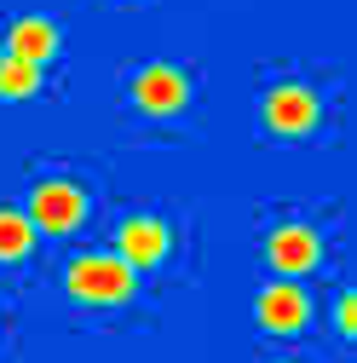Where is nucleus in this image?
<instances>
[{
  "mask_svg": "<svg viewBox=\"0 0 357 363\" xmlns=\"http://www.w3.org/2000/svg\"><path fill=\"white\" fill-rule=\"evenodd\" d=\"M40 86V64H29V58H12V52H0V93L6 99H29Z\"/></svg>",
  "mask_w": 357,
  "mask_h": 363,
  "instance_id": "9d476101",
  "label": "nucleus"
},
{
  "mask_svg": "<svg viewBox=\"0 0 357 363\" xmlns=\"http://www.w3.org/2000/svg\"><path fill=\"white\" fill-rule=\"evenodd\" d=\"M81 213H86V191L69 179H40L29 196V219L40 231H69V225H81Z\"/></svg>",
  "mask_w": 357,
  "mask_h": 363,
  "instance_id": "f03ea898",
  "label": "nucleus"
},
{
  "mask_svg": "<svg viewBox=\"0 0 357 363\" xmlns=\"http://www.w3.org/2000/svg\"><path fill=\"white\" fill-rule=\"evenodd\" d=\"M0 52H6V47H0Z\"/></svg>",
  "mask_w": 357,
  "mask_h": 363,
  "instance_id": "f8f14e48",
  "label": "nucleus"
},
{
  "mask_svg": "<svg viewBox=\"0 0 357 363\" xmlns=\"http://www.w3.org/2000/svg\"><path fill=\"white\" fill-rule=\"evenodd\" d=\"M334 317H340V329L351 335V329H357V294H340V306H334Z\"/></svg>",
  "mask_w": 357,
  "mask_h": 363,
  "instance_id": "9b49d317",
  "label": "nucleus"
},
{
  "mask_svg": "<svg viewBox=\"0 0 357 363\" xmlns=\"http://www.w3.org/2000/svg\"><path fill=\"white\" fill-rule=\"evenodd\" d=\"M265 121H271L277 133H305L311 121H317V93L300 81H283L265 93Z\"/></svg>",
  "mask_w": 357,
  "mask_h": 363,
  "instance_id": "39448f33",
  "label": "nucleus"
},
{
  "mask_svg": "<svg viewBox=\"0 0 357 363\" xmlns=\"http://www.w3.org/2000/svg\"><path fill=\"white\" fill-rule=\"evenodd\" d=\"M167 225L156 219V213H132V219H121L115 225V254L132 265V271H139V265H156L162 254H167Z\"/></svg>",
  "mask_w": 357,
  "mask_h": 363,
  "instance_id": "7ed1b4c3",
  "label": "nucleus"
},
{
  "mask_svg": "<svg viewBox=\"0 0 357 363\" xmlns=\"http://www.w3.org/2000/svg\"><path fill=\"white\" fill-rule=\"evenodd\" d=\"M265 254H271V265L277 271H311L323 259V242H317V231H311V225H277L271 231V242H265Z\"/></svg>",
  "mask_w": 357,
  "mask_h": 363,
  "instance_id": "0eeeda50",
  "label": "nucleus"
},
{
  "mask_svg": "<svg viewBox=\"0 0 357 363\" xmlns=\"http://www.w3.org/2000/svg\"><path fill=\"white\" fill-rule=\"evenodd\" d=\"M69 294L75 300H93V306H110V300H127L132 294V265L121 254H81L69 265Z\"/></svg>",
  "mask_w": 357,
  "mask_h": 363,
  "instance_id": "f257e3e1",
  "label": "nucleus"
},
{
  "mask_svg": "<svg viewBox=\"0 0 357 363\" xmlns=\"http://www.w3.org/2000/svg\"><path fill=\"white\" fill-rule=\"evenodd\" d=\"M35 248V219L23 208H0V259H23Z\"/></svg>",
  "mask_w": 357,
  "mask_h": 363,
  "instance_id": "1a4fd4ad",
  "label": "nucleus"
},
{
  "mask_svg": "<svg viewBox=\"0 0 357 363\" xmlns=\"http://www.w3.org/2000/svg\"><path fill=\"white\" fill-rule=\"evenodd\" d=\"M12 58H29V64H47L52 52H58V29L47 23V18H18L12 29H6V40H0Z\"/></svg>",
  "mask_w": 357,
  "mask_h": 363,
  "instance_id": "6e6552de",
  "label": "nucleus"
},
{
  "mask_svg": "<svg viewBox=\"0 0 357 363\" xmlns=\"http://www.w3.org/2000/svg\"><path fill=\"white\" fill-rule=\"evenodd\" d=\"M132 99H139L144 110H156V116H173L178 104L191 99V81H185V69H173V64H144L139 75H132Z\"/></svg>",
  "mask_w": 357,
  "mask_h": 363,
  "instance_id": "20e7f679",
  "label": "nucleus"
},
{
  "mask_svg": "<svg viewBox=\"0 0 357 363\" xmlns=\"http://www.w3.org/2000/svg\"><path fill=\"white\" fill-rule=\"evenodd\" d=\"M305 317H311V300H305V289L300 283H265L259 289V323L265 329H277V335H288V329H300L305 323Z\"/></svg>",
  "mask_w": 357,
  "mask_h": 363,
  "instance_id": "423d86ee",
  "label": "nucleus"
}]
</instances>
